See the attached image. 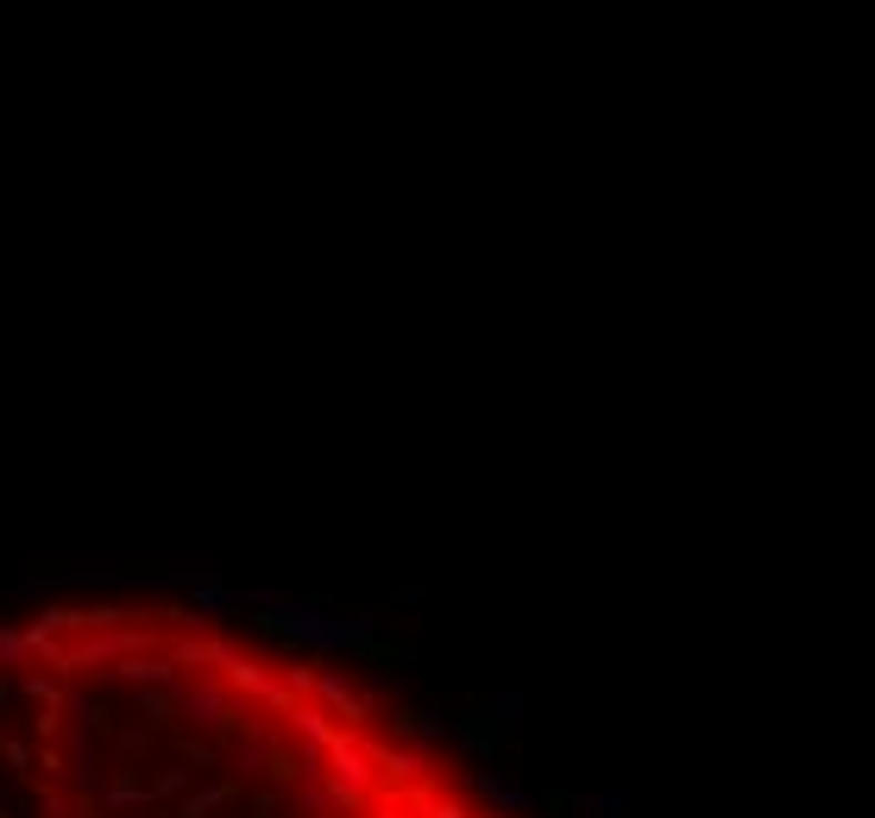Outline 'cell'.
Segmentation results:
<instances>
[{
  "label": "cell",
  "mask_w": 875,
  "mask_h": 818,
  "mask_svg": "<svg viewBox=\"0 0 875 818\" xmlns=\"http://www.w3.org/2000/svg\"><path fill=\"white\" fill-rule=\"evenodd\" d=\"M95 799L108 806V812H133V806H152V787H145L139 775H114Z\"/></svg>",
  "instance_id": "4fadbf2b"
},
{
  "label": "cell",
  "mask_w": 875,
  "mask_h": 818,
  "mask_svg": "<svg viewBox=\"0 0 875 818\" xmlns=\"http://www.w3.org/2000/svg\"><path fill=\"white\" fill-rule=\"evenodd\" d=\"M190 780H195V768H183V761H176V768H164V775L152 780V799H183V794H190Z\"/></svg>",
  "instance_id": "ac0fdd59"
},
{
  "label": "cell",
  "mask_w": 875,
  "mask_h": 818,
  "mask_svg": "<svg viewBox=\"0 0 875 818\" xmlns=\"http://www.w3.org/2000/svg\"><path fill=\"white\" fill-rule=\"evenodd\" d=\"M0 749H7V761H13V768H32V749H26V743H0Z\"/></svg>",
  "instance_id": "4316f807"
},
{
  "label": "cell",
  "mask_w": 875,
  "mask_h": 818,
  "mask_svg": "<svg viewBox=\"0 0 875 818\" xmlns=\"http://www.w3.org/2000/svg\"><path fill=\"white\" fill-rule=\"evenodd\" d=\"M95 681H126V686H176L171 655H120V662L95 667Z\"/></svg>",
  "instance_id": "277c9868"
},
{
  "label": "cell",
  "mask_w": 875,
  "mask_h": 818,
  "mask_svg": "<svg viewBox=\"0 0 875 818\" xmlns=\"http://www.w3.org/2000/svg\"><path fill=\"white\" fill-rule=\"evenodd\" d=\"M234 799V780H202V787H190V794L171 806V818H208V812H221Z\"/></svg>",
  "instance_id": "9c48e42d"
},
{
  "label": "cell",
  "mask_w": 875,
  "mask_h": 818,
  "mask_svg": "<svg viewBox=\"0 0 875 818\" xmlns=\"http://www.w3.org/2000/svg\"><path fill=\"white\" fill-rule=\"evenodd\" d=\"M63 712H70V724H77V730H89V737L108 724V705H101L95 693H82V686H63Z\"/></svg>",
  "instance_id": "9a60e30c"
},
{
  "label": "cell",
  "mask_w": 875,
  "mask_h": 818,
  "mask_svg": "<svg viewBox=\"0 0 875 818\" xmlns=\"http://www.w3.org/2000/svg\"><path fill=\"white\" fill-rule=\"evenodd\" d=\"M573 812L580 818H630V794H623V787H592V794H573Z\"/></svg>",
  "instance_id": "7c38bea8"
},
{
  "label": "cell",
  "mask_w": 875,
  "mask_h": 818,
  "mask_svg": "<svg viewBox=\"0 0 875 818\" xmlns=\"http://www.w3.org/2000/svg\"><path fill=\"white\" fill-rule=\"evenodd\" d=\"M366 756H372V761H385V768H390L397 780L428 775V761H435V756L423 749V743H390V749H366Z\"/></svg>",
  "instance_id": "30bf717a"
},
{
  "label": "cell",
  "mask_w": 875,
  "mask_h": 818,
  "mask_svg": "<svg viewBox=\"0 0 875 818\" xmlns=\"http://www.w3.org/2000/svg\"><path fill=\"white\" fill-rule=\"evenodd\" d=\"M277 681L291 686L296 699H303V693H309V681H315V674H309V667H277Z\"/></svg>",
  "instance_id": "cb8c5ba5"
},
{
  "label": "cell",
  "mask_w": 875,
  "mask_h": 818,
  "mask_svg": "<svg viewBox=\"0 0 875 818\" xmlns=\"http://www.w3.org/2000/svg\"><path fill=\"white\" fill-rule=\"evenodd\" d=\"M63 761H70V780H77L82 799H95L101 787H108V768H101V749H95V737H89V730H77V737H70Z\"/></svg>",
  "instance_id": "ba28073f"
},
{
  "label": "cell",
  "mask_w": 875,
  "mask_h": 818,
  "mask_svg": "<svg viewBox=\"0 0 875 818\" xmlns=\"http://www.w3.org/2000/svg\"><path fill=\"white\" fill-rule=\"evenodd\" d=\"M428 818H472L460 799H428Z\"/></svg>",
  "instance_id": "d4e9b609"
},
{
  "label": "cell",
  "mask_w": 875,
  "mask_h": 818,
  "mask_svg": "<svg viewBox=\"0 0 875 818\" xmlns=\"http://www.w3.org/2000/svg\"><path fill=\"white\" fill-rule=\"evenodd\" d=\"M58 724H63V712H39V718H32V730H39V743L51 737V730H58Z\"/></svg>",
  "instance_id": "484cf974"
},
{
  "label": "cell",
  "mask_w": 875,
  "mask_h": 818,
  "mask_svg": "<svg viewBox=\"0 0 875 818\" xmlns=\"http://www.w3.org/2000/svg\"><path fill=\"white\" fill-rule=\"evenodd\" d=\"M20 693L39 705V712H63V681L58 674H20Z\"/></svg>",
  "instance_id": "2e32d148"
},
{
  "label": "cell",
  "mask_w": 875,
  "mask_h": 818,
  "mask_svg": "<svg viewBox=\"0 0 875 818\" xmlns=\"http://www.w3.org/2000/svg\"><path fill=\"white\" fill-rule=\"evenodd\" d=\"M265 617L258 624L265 630H277V636H291V643H303V648H372V617H328L322 611V599H272V604H258Z\"/></svg>",
  "instance_id": "6da1fadb"
},
{
  "label": "cell",
  "mask_w": 875,
  "mask_h": 818,
  "mask_svg": "<svg viewBox=\"0 0 875 818\" xmlns=\"http://www.w3.org/2000/svg\"><path fill=\"white\" fill-rule=\"evenodd\" d=\"M291 724H296V737L309 743V749H328V743H334V718L322 712V705H303V699H296V705H291Z\"/></svg>",
  "instance_id": "5bb4252c"
},
{
  "label": "cell",
  "mask_w": 875,
  "mask_h": 818,
  "mask_svg": "<svg viewBox=\"0 0 875 818\" xmlns=\"http://www.w3.org/2000/svg\"><path fill=\"white\" fill-rule=\"evenodd\" d=\"M322 775H328V806L334 812H359V806L372 799L378 768H372L366 743L353 737V730H334V743L322 749Z\"/></svg>",
  "instance_id": "7a4b0ae2"
},
{
  "label": "cell",
  "mask_w": 875,
  "mask_h": 818,
  "mask_svg": "<svg viewBox=\"0 0 875 818\" xmlns=\"http://www.w3.org/2000/svg\"><path fill=\"white\" fill-rule=\"evenodd\" d=\"M240 655H246V648L227 643V636H183V643L171 648V662H176V667H214V674H227Z\"/></svg>",
  "instance_id": "8992f818"
},
{
  "label": "cell",
  "mask_w": 875,
  "mask_h": 818,
  "mask_svg": "<svg viewBox=\"0 0 875 818\" xmlns=\"http://www.w3.org/2000/svg\"><path fill=\"white\" fill-rule=\"evenodd\" d=\"M234 693L221 681H195V686H176V712L195 724V730H208V737H221L227 724H234Z\"/></svg>",
  "instance_id": "3957f363"
},
{
  "label": "cell",
  "mask_w": 875,
  "mask_h": 818,
  "mask_svg": "<svg viewBox=\"0 0 875 818\" xmlns=\"http://www.w3.org/2000/svg\"><path fill=\"white\" fill-rule=\"evenodd\" d=\"M378 818H397V812H378Z\"/></svg>",
  "instance_id": "f1b7e54d"
},
{
  "label": "cell",
  "mask_w": 875,
  "mask_h": 818,
  "mask_svg": "<svg viewBox=\"0 0 875 818\" xmlns=\"http://www.w3.org/2000/svg\"><path fill=\"white\" fill-rule=\"evenodd\" d=\"M0 699H7V681H0Z\"/></svg>",
  "instance_id": "83f0119b"
},
{
  "label": "cell",
  "mask_w": 875,
  "mask_h": 818,
  "mask_svg": "<svg viewBox=\"0 0 875 818\" xmlns=\"http://www.w3.org/2000/svg\"><path fill=\"white\" fill-rule=\"evenodd\" d=\"M472 787H479V799H486L491 812H510V818H523V812H536V794L529 787H517V780H505L498 768H472Z\"/></svg>",
  "instance_id": "5b68a950"
},
{
  "label": "cell",
  "mask_w": 875,
  "mask_h": 818,
  "mask_svg": "<svg viewBox=\"0 0 875 818\" xmlns=\"http://www.w3.org/2000/svg\"><path fill=\"white\" fill-rule=\"evenodd\" d=\"M0 667H32V648L20 630H0Z\"/></svg>",
  "instance_id": "7402d4cb"
},
{
  "label": "cell",
  "mask_w": 875,
  "mask_h": 818,
  "mask_svg": "<svg viewBox=\"0 0 875 818\" xmlns=\"http://www.w3.org/2000/svg\"><path fill=\"white\" fill-rule=\"evenodd\" d=\"M409 730H416V743H423V749H435V743H441V737L454 730V718H441L435 705H423V712L409 718Z\"/></svg>",
  "instance_id": "e0dca14e"
},
{
  "label": "cell",
  "mask_w": 875,
  "mask_h": 818,
  "mask_svg": "<svg viewBox=\"0 0 875 818\" xmlns=\"http://www.w3.org/2000/svg\"><path fill=\"white\" fill-rule=\"evenodd\" d=\"M309 693L322 699V712H328V718H347V724H366L372 718V699H366V693H353L340 674H315Z\"/></svg>",
  "instance_id": "52a82bcc"
},
{
  "label": "cell",
  "mask_w": 875,
  "mask_h": 818,
  "mask_svg": "<svg viewBox=\"0 0 875 818\" xmlns=\"http://www.w3.org/2000/svg\"><path fill=\"white\" fill-rule=\"evenodd\" d=\"M454 737L467 743V749H472L479 761H491V756H498V737H491V730H479L472 718H467V724H454Z\"/></svg>",
  "instance_id": "ffe728a7"
},
{
  "label": "cell",
  "mask_w": 875,
  "mask_h": 818,
  "mask_svg": "<svg viewBox=\"0 0 875 818\" xmlns=\"http://www.w3.org/2000/svg\"><path fill=\"white\" fill-rule=\"evenodd\" d=\"M145 749H152V730H145V724H126V730H120V761L133 768V761L145 756Z\"/></svg>",
  "instance_id": "44dd1931"
},
{
  "label": "cell",
  "mask_w": 875,
  "mask_h": 818,
  "mask_svg": "<svg viewBox=\"0 0 875 818\" xmlns=\"http://www.w3.org/2000/svg\"><path fill=\"white\" fill-rule=\"evenodd\" d=\"M183 768H195V775H202V768H221V756H214L208 743L190 737V743H183Z\"/></svg>",
  "instance_id": "603a6c76"
},
{
  "label": "cell",
  "mask_w": 875,
  "mask_h": 818,
  "mask_svg": "<svg viewBox=\"0 0 875 818\" xmlns=\"http://www.w3.org/2000/svg\"><path fill=\"white\" fill-rule=\"evenodd\" d=\"M517 718H523V693H491L486 705H479V730H491V737H498V730H517Z\"/></svg>",
  "instance_id": "8fae6325"
},
{
  "label": "cell",
  "mask_w": 875,
  "mask_h": 818,
  "mask_svg": "<svg viewBox=\"0 0 875 818\" xmlns=\"http://www.w3.org/2000/svg\"><path fill=\"white\" fill-rule=\"evenodd\" d=\"M139 712H145V718H171L176 712V686H139Z\"/></svg>",
  "instance_id": "d6986e66"
}]
</instances>
